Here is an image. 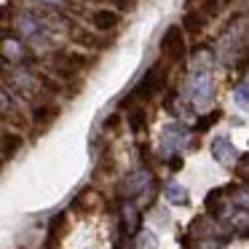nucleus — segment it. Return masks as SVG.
<instances>
[{
    "label": "nucleus",
    "instance_id": "nucleus-1",
    "mask_svg": "<svg viewBox=\"0 0 249 249\" xmlns=\"http://www.w3.org/2000/svg\"><path fill=\"white\" fill-rule=\"evenodd\" d=\"M185 97H188L190 107H209L212 99H214V81H212V72H198L193 70L185 81Z\"/></svg>",
    "mask_w": 249,
    "mask_h": 249
},
{
    "label": "nucleus",
    "instance_id": "nucleus-2",
    "mask_svg": "<svg viewBox=\"0 0 249 249\" xmlns=\"http://www.w3.org/2000/svg\"><path fill=\"white\" fill-rule=\"evenodd\" d=\"M14 30L22 35V40H30V43H38V46H49L51 35H54L51 30H46L38 22L35 14H17L14 17Z\"/></svg>",
    "mask_w": 249,
    "mask_h": 249
},
{
    "label": "nucleus",
    "instance_id": "nucleus-3",
    "mask_svg": "<svg viewBox=\"0 0 249 249\" xmlns=\"http://www.w3.org/2000/svg\"><path fill=\"white\" fill-rule=\"evenodd\" d=\"M163 83H166V67H163V62H156V65L142 75V81L134 86V97L142 99V102H147Z\"/></svg>",
    "mask_w": 249,
    "mask_h": 249
},
{
    "label": "nucleus",
    "instance_id": "nucleus-4",
    "mask_svg": "<svg viewBox=\"0 0 249 249\" xmlns=\"http://www.w3.org/2000/svg\"><path fill=\"white\" fill-rule=\"evenodd\" d=\"M185 142H188V129H185V124L174 121V124L163 126V131H161V150L166 153V156H177V153L185 147Z\"/></svg>",
    "mask_w": 249,
    "mask_h": 249
},
{
    "label": "nucleus",
    "instance_id": "nucleus-5",
    "mask_svg": "<svg viewBox=\"0 0 249 249\" xmlns=\"http://www.w3.org/2000/svg\"><path fill=\"white\" fill-rule=\"evenodd\" d=\"M0 56H3V62L17 65V67H24V65H30V62H33V54L27 51L24 40H19V38L0 40Z\"/></svg>",
    "mask_w": 249,
    "mask_h": 249
},
{
    "label": "nucleus",
    "instance_id": "nucleus-6",
    "mask_svg": "<svg viewBox=\"0 0 249 249\" xmlns=\"http://www.w3.org/2000/svg\"><path fill=\"white\" fill-rule=\"evenodd\" d=\"M150 185H153V174L147 172V169H137V172H131L129 177L121 182V196H124V198L145 196L147 190H150Z\"/></svg>",
    "mask_w": 249,
    "mask_h": 249
},
{
    "label": "nucleus",
    "instance_id": "nucleus-7",
    "mask_svg": "<svg viewBox=\"0 0 249 249\" xmlns=\"http://www.w3.org/2000/svg\"><path fill=\"white\" fill-rule=\"evenodd\" d=\"M161 49L166 56H172V62H182L185 54H188V43H185V35H182V27H169L163 33V40H161Z\"/></svg>",
    "mask_w": 249,
    "mask_h": 249
},
{
    "label": "nucleus",
    "instance_id": "nucleus-8",
    "mask_svg": "<svg viewBox=\"0 0 249 249\" xmlns=\"http://www.w3.org/2000/svg\"><path fill=\"white\" fill-rule=\"evenodd\" d=\"M6 75H8V81L14 83V89H17L22 97H27V99H33L35 94L43 89L40 78L33 75V72H27V70H6Z\"/></svg>",
    "mask_w": 249,
    "mask_h": 249
},
{
    "label": "nucleus",
    "instance_id": "nucleus-9",
    "mask_svg": "<svg viewBox=\"0 0 249 249\" xmlns=\"http://www.w3.org/2000/svg\"><path fill=\"white\" fill-rule=\"evenodd\" d=\"M212 156H214V161L222 163V166H233L238 153H236V147H233L231 137L222 134V137H214V140H212Z\"/></svg>",
    "mask_w": 249,
    "mask_h": 249
},
{
    "label": "nucleus",
    "instance_id": "nucleus-10",
    "mask_svg": "<svg viewBox=\"0 0 249 249\" xmlns=\"http://www.w3.org/2000/svg\"><path fill=\"white\" fill-rule=\"evenodd\" d=\"M140 225H142L140 209H137L131 201H124V204H121V233H124V236H137Z\"/></svg>",
    "mask_w": 249,
    "mask_h": 249
},
{
    "label": "nucleus",
    "instance_id": "nucleus-11",
    "mask_svg": "<svg viewBox=\"0 0 249 249\" xmlns=\"http://www.w3.org/2000/svg\"><path fill=\"white\" fill-rule=\"evenodd\" d=\"M212 67H214V51L206 49V46H198V49L193 51V70L212 72Z\"/></svg>",
    "mask_w": 249,
    "mask_h": 249
},
{
    "label": "nucleus",
    "instance_id": "nucleus-12",
    "mask_svg": "<svg viewBox=\"0 0 249 249\" xmlns=\"http://www.w3.org/2000/svg\"><path fill=\"white\" fill-rule=\"evenodd\" d=\"M225 188H217V190H212L209 196H206V212H209L212 217H222L225 214Z\"/></svg>",
    "mask_w": 249,
    "mask_h": 249
},
{
    "label": "nucleus",
    "instance_id": "nucleus-13",
    "mask_svg": "<svg viewBox=\"0 0 249 249\" xmlns=\"http://www.w3.org/2000/svg\"><path fill=\"white\" fill-rule=\"evenodd\" d=\"M121 22L118 11H107V8H99L97 14H94V27L97 30H115Z\"/></svg>",
    "mask_w": 249,
    "mask_h": 249
},
{
    "label": "nucleus",
    "instance_id": "nucleus-14",
    "mask_svg": "<svg viewBox=\"0 0 249 249\" xmlns=\"http://www.w3.org/2000/svg\"><path fill=\"white\" fill-rule=\"evenodd\" d=\"M163 196H166V201L174 206H188V190L179 182H169L166 188H163Z\"/></svg>",
    "mask_w": 249,
    "mask_h": 249
},
{
    "label": "nucleus",
    "instance_id": "nucleus-15",
    "mask_svg": "<svg viewBox=\"0 0 249 249\" xmlns=\"http://www.w3.org/2000/svg\"><path fill=\"white\" fill-rule=\"evenodd\" d=\"M19 147H22V137L19 134H0V153L6 158H11Z\"/></svg>",
    "mask_w": 249,
    "mask_h": 249
},
{
    "label": "nucleus",
    "instance_id": "nucleus-16",
    "mask_svg": "<svg viewBox=\"0 0 249 249\" xmlns=\"http://www.w3.org/2000/svg\"><path fill=\"white\" fill-rule=\"evenodd\" d=\"M204 24H206V19H204V14H201V11H188V17H185V30H188L193 38H196V35H201Z\"/></svg>",
    "mask_w": 249,
    "mask_h": 249
},
{
    "label": "nucleus",
    "instance_id": "nucleus-17",
    "mask_svg": "<svg viewBox=\"0 0 249 249\" xmlns=\"http://www.w3.org/2000/svg\"><path fill=\"white\" fill-rule=\"evenodd\" d=\"M145 124H147V113L142 107H134V110H129V129L131 131H137L140 134L142 129H145Z\"/></svg>",
    "mask_w": 249,
    "mask_h": 249
},
{
    "label": "nucleus",
    "instance_id": "nucleus-18",
    "mask_svg": "<svg viewBox=\"0 0 249 249\" xmlns=\"http://www.w3.org/2000/svg\"><path fill=\"white\" fill-rule=\"evenodd\" d=\"M233 97H236V102H238V107H241V110L249 107V86H247V81H238Z\"/></svg>",
    "mask_w": 249,
    "mask_h": 249
},
{
    "label": "nucleus",
    "instance_id": "nucleus-19",
    "mask_svg": "<svg viewBox=\"0 0 249 249\" xmlns=\"http://www.w3.org/2000/svg\"><path fill=\"white\" fill-rule=\"evenodd\" d=\"M217 118H220V110H212V113L201 115V118L196 121V129H198V131H206L209 126H214V124H217Z\"/></svg>",
    "mask_w": 249,
    "mask_h": 249
},
{
    "label": "nucleus",
    "instance_id": "nucleus-20",
    "mask_svg": "<svg viewBox=\"0 0 249 249\" xmlns=\"http://www.w3.org/2000/svg\"><path fill=\"white\" fill-rule=\"evenodd\" d=\"M56 113H59L56 107H38L35 110V124H49Z\"/></svg>",
    "mask_w": 249,
    "mask_h": 249
},
{
    "label": "nucleus",
    "instance_id": "nucleus-21",
    "mask_svg": "<svg viewBox=\"0 0 249 249\" xmlns=\"http://www.w3.org/2000/svg\"><path fill=\"white\" fill-rule=\"evenodd\" d=\"M11 110H14L11 97H8V91H6V89H0V115H8Z\"/></svg>",
    "mask_w": 249,
    "mask_h": 249
},
{
    "label": "nucleus",
    "instance_id": "nucleus-22",
    "mask_svg": "<svg viewBox=\"0 0 249 249\" xmlns=\"http://www.w3.org/2000/svg\"><path fill=\"white\" fill-rule=\"evenodd\" d=\"M113 6L118 8V11H129V8L134 6V0H113Z\"/></svg>",
    "mask_w": 249,
    "mask_h": 249
},
{
    "label": "nucleus",
    "instance_id": "nucleus-23",
    "mask_svg": "<svg viewBox=\"0 0 249 249\" xmlns=\"http://www.w3.org/2000/svg\"><path fill=\"white\" fill-rule=\"evenodd\" d=\"M179 166H182V158H169V169H172V172H179Z\"/></svg>",
    "mask_w": 249,
    "mask_h": 249
},
{
    "label": "nucleus",
    "instance_id": "nucleus-24",
    "mask_svg": "<svg viewBox=\"0 0 249 249\" xmlns=\"http://www.w3.org/2000/svg\"><path fill=\"white\" fill-rule=\"evenodd\" d=\"M118 249H124V247H121V244H118Z\"/></svg>",
    "mask_w": 249,
    "mask_h": 249
},
{
    "label": "nucleus",
    "instance_id": "nucleus-25",
    "mask_svg": "<svg viewBox=\"0 0 249 249\" xmlns=\"http://www.w3.org/2000/svg\"><path fill=\"white\" fill-rule=\"evenodd\" d=\"M0 163H3V161H0Z\"/></svg>",
    "mask_w": 249,
    "mask_h": 249
}]
</instances>
